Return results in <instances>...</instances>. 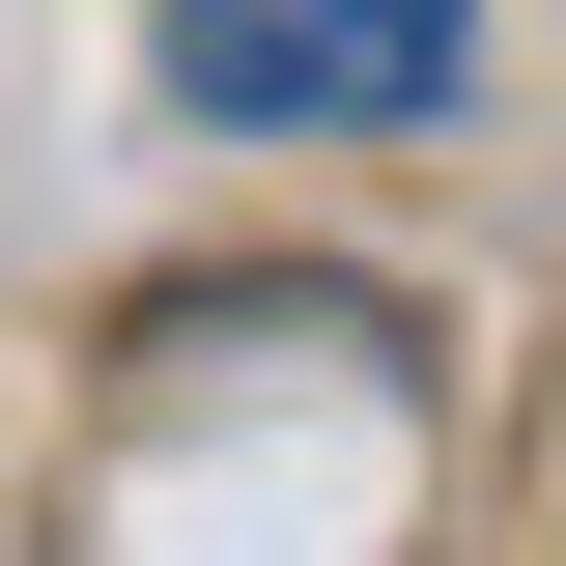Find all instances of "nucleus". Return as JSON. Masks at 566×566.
Instances as JSON below:
<instances>
[{
  "instance_id": "1",
  "label": "nucleus",
  "mask_w": 566,
  "mask_h": 566,
  "mask_svg": "<svg viewBox=\"0 0 566 566\" xmlns=\"http://www.w3.org/2000/svg\"><path fill=\"white\" fill-rule=\"evenodd\" d=\"M142 57L227 142H424L453 57H482V0H142Z\"/></svg>"
}]
</instances>
